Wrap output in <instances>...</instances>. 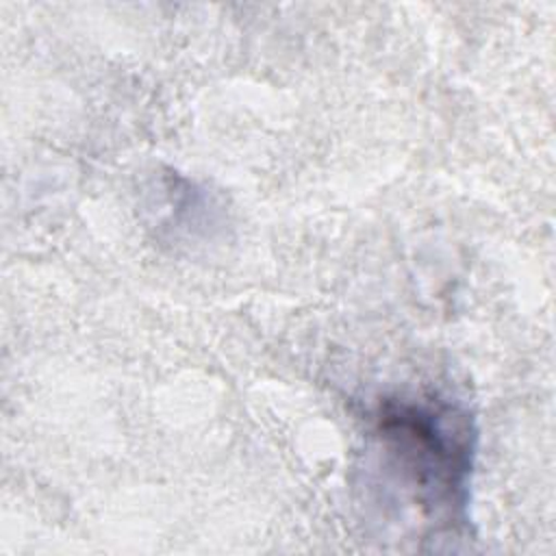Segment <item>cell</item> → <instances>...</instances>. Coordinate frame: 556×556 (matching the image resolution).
I'll return each mask as SVG.
<instances>
[{"label":"cell","mask_w":556,"mask_h":556,"mask_svg":"<svg viewBox=\"0 0 556 556\" xmlns=\"http://www.w3.org/2000/svg\"><path fill=\"white\" fill-rule=\"evenodd\" d=\"M374 447L391 486L426 517L467 521L476 456L471 415L443 397H393L374 415Z\"/></svg>","instance_id":"6da1fadb"}]
</instances>
